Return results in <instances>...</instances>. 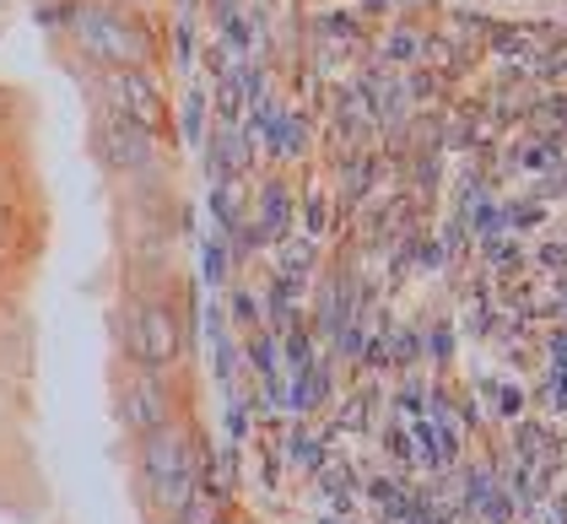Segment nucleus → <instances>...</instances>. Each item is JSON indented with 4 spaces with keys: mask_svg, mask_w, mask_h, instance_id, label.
Instances as JSON below:
<instances>
[{
    "mask_svg": "<svg viewBox=\"0 0 567 524\" xmlns=\"http://www.w3.org/2000/svg\"><path fill=\"white\" fill-rule=\"evenodd\" d=\"M221 520V503H217V492L212 486H195L189 492V503L178 508V524H217Z\"/></svg>",
    "mask_w": 567,
    "mask_h": 524,
    "instance_id": "0eeeda50",
    "label": "nucleus"
},
{
    "mask_svg": "<svg viewBox=\"0 0 567 524\" xmlns=\"http://www.w3.org/2000/svg\"><path fill=\"white\" fill-rule=\"evenodd\" d=\"M125 341H131V357L141 368H168L184 351V336H178V319L168 304H135L131 325H125Z\"/></svg>",
    "mask_w": 567,
    "mask_h": 524,
    "instance_id": "7ed1b4c3",
    "label": "nucleus"
},
{
    "mask_svg": "<svg viewBox=\"0 0 567 524\" xmlns=\"http://www.w3.org/2000/svg\"><path fill=\"white\" fill-rule=\"evenodd\" d=\"M120 417H125V428L141 433V438L174 422V400H168V390H163L157 368H141L131 384L120 390Z\"/></svg>",
    "mask_w": 567,
    "mask_h": 524,
    "instance_id": "39448f33",
    "label": "nucleus"
},
{
    "mask_svg": "<svg viewBox=\"0 0 567 524\" xmlns=\"http://www.w3.org/2000/svg\"><path fill=\"white\" fill-rule=\"evenodd\" d=\"M76 39H82V49H87L92 60H103L109 71H141V65H146V49H152L131 17H120V11H109V6L76 11Z\"/></svg>",
    "mask_w": 567,
    "mask_h": 524,
    "instance_id": "f03ea898",
    "label": "nucleus"
},
{
    "mask_svg": "<svg viewBox=\"0 0 567 524\" xmlns=\"http://www.w3.org/2000/svg\"><path fill=\"white\" fill-rule=\"evenodd\" d=\"M141 476H146V492H152L157 514L178 520V508H184V503H189V492L200 486V465H195L189 438L178 433L174 422L141 438Z\"/></svg>",
    "mask_w": 567,
    "mask_h": 524,
    "instance_id": "f257e3e1",
    "label": "nucleus"
},
{
    "mask_svg": "<svg viewBox=\"0 0 567 524\" xmlns=\"http://www.w3.org/2000/svg\"><path fill=\"white\" fill-rule=\"evenodd\" d=\"M217 524H221V520H217Z\"/></svg>",
    "mask_w": 567,
    "mask_h": 524,
    "instance_id": "6e6552de",
    "label": "nucleus"
},
{
    "mask_svg": "<svg viewBox=\"0 0 567 524\" xmlns=\"http://www.w3.org/2000/svg\"><path fill=\"white\" fill-rule=\"evenodd\" d=\"M103 88H109V114H120V120L141 125L146 135L163 131V92L152 88L146 71H109Z\"/></svg>",
    "mask_w": 567,
    "mask_h": 524,
    "instance_id": "20e7f679",
    "label": "nucleus"
},
{
    "mask_svg": "<svg viewBox=\"0 0 567 524\" xmlns=\"http://www.w3.org/2000/svg\"><path fill=\"white\" fill-rule=\"evenodd\" d=\"M92 146H97V157H103L114 174H135V168L152 163V135L141 131V125H131V120H120V114H103Z\"/></svg>",
    "mask_w": 567,
    "mask_h": 524,
    "instance_id": "423d86ee",
    "label": "nucleus"
}]
</instances>
